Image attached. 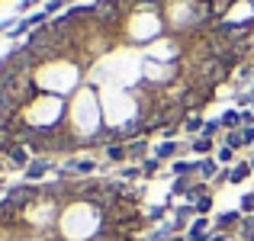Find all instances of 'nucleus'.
<instances>
[{
  "label": "nucleus",
  "mask_w": 254,
  "mask_h": 241,
  "mask_svg": "<svg viewBox=\"0 0 254 241\" xmlns=\"http://www.w3.org/2000/svg\"><path fill=\"white\" fill-rule=\"evenodd\" d=\"M45 171H49V164H45V161H36V164H32V167H29L26 174H29V177H42Z\"/></svg>",
  "instance_id": "nucleus-1"
},
{
  "label": "nucleus",
  "mask_w": 254,
  "mask_h": 241,
  "mask_svg": "<svg viewBox=\"0 0 254 241\" xmlns=\"http://www.w3.org/2000/svg\"><path fill=\"white\" fill-rule=\"evenodd\" d=\"M10 158H13V164H26V151H23V148H16V145L10 148Z\"/></svg>",
  "instance_id": "nucleus-2"
},
{
  "label": "nucleus",
  "mask_w": 254,
  "mask_h": 241,
  "mask_svg": "<svg viewBox=\"0 0 254 241\" xmlns=\"http://www.w3.org/2000/svg\"><path fill=\"white\" fill-rule=\"evenodd\" d=\"M248 171H251V167H245V164H242V167H235V171H232L229 177H232V180L238 183V180H245V177H248Z\"/></svg>",
  "instance_id": "nucleus-3"
},
{
  "label": "nucleus",
  "mask_w": 254,
  "mask_h": 241,
  "mask_svg": "<svg viewBox=\"0 0 254 241\" xmlns=\"http://www.w3.org/2000/svg\"><path fill=\"white\" fill-rule=\"evenodd\" d=\"M174 151H177V145H171V142H168V145H161V148H158V158H171Z\"/></svg>",
  "instance_id": "nucleus-4"
},
{
  "label": "nucleus",
  "mask_w": 254,
  "mask_h": 241,
  "mask_svg": "<svg viewBox=\"0 0 254 241\" xmlns=\"http://www.w3.org/2000/svg\"><path fill=\"white\" fill-rule=\"evenodd\" d=\"M106 155H110L113 161H119V158H126V148H119V145H113V148L106 151Z\"/></svg>",
  "instance_id": "nucleus-5"
},
{
  "label": "nucleus",
  "mask_w": 254,
  "mask_h": 241,
  "mask_svg": "<svg viewBox=\"0 0 254 241\" xmlns=\"http://www.w3.org/2000/svg\"><path fill=\"white\" fill-rule=\"evenodd\" d=\"M199 171H203V177H212V174H216V164L206 161V164H199Z\"/></svg>",
  "instance_id": "nucleus-6"
},
{
  "label": "nucleus",
  "mask_w": 254,
  "mask_h": 241,
  "mask_svg": "<svg viewBox=\"0 0 254 241\" xmlns=\"http://www.w3.org/2000/svg\"><path fill=\"white\" fill-rule=\"evenodd\" d=\"M235 222H238L235 212H232V216H222V219H219V225H222V229H229V225H235Z\"/></svg>",
  "instance_id": "nucleus-7"
},
{
  "label": "nucleus",
  "mask_w": 254,
  "mask_h": 241,
  "mask_svg": "<svg viewBox=\"0 0 254 241\" xmlns=\"http://www.w3.org/2000/svg\"><path fill=\"white\" fill-rule=\"evenodd\" d=\"M193 148H196V151H209V138H199V142L193 145Z\"/></svg>",
  "instance_id": "nucleus-8"
},
{
  "label": "nucleus",
  "mask_w": 254,
  "mask_h": 241,
  "mask_svg": "<svg viewBox=\"0 0 254 241\" xmlns=\"http://www.w3.org/2000/svg\"><path fill=\"white\" fill-rule=\"evenodd\" d=\"M222 122H225V125H235V122H238V116H235V113H225Z\"/></svg>",
  "instance_id": "nucleus-9"
},
{
  "label": "nucleus",
  "mask_w": 254,
  "mask_h": 241,
  "mask_svg": "<svg viewBox=\"0 0 254 241\" xmlns=\"http://www.w3.org/2000/svg\"><path fill=\"white\" fill-rule=\"evenodd\" d=\"M242 206H245V209H248V212L254 209V193H251V196H245V203H242Z\"/></svg>",
  "instance_id": "nucleus-10"
},
{
  "label": "nucleus",
  "mask_w": 254,
  "mask_h": 241,
  "mask_svg": "<svg viewBox=\"0 0 254 241\" xmlns=\"http://www.w3.org/2000/svg\"><path fill=\"white\" fill-rule=\"evenodd\" d=\"M209 241H225V235H212V238H209Z\"/></svg>",
  "instance_id": "nucleus-11"
},
{
  "label": "nucleus",
  "mask_w": 254,
  "mask_h": 241,
  "mask_svg": "<svg viewBox=\"0 0 254 241\" xmlns=\"http://www.w3.org/2000/svg\"><path fill=\"white\" fill-rule=\"evenodd\" d=\"M168 241H184V238H168Z\"/></svg>",
  "instance_id": "nucleus-12"
}]
</instances>
